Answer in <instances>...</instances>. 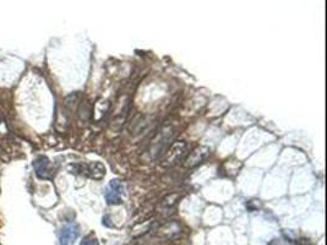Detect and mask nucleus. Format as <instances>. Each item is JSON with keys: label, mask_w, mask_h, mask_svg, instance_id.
<instances>
[{"label": "nucleus", "mask_w": 327, "mask_h": 245, "mask_svg": "<svg viewBox=\"0 0 327 245\" xmlns=\"http://www.w3.org/2000/svg\"><path fill=\"white\" fill-rule=\"evenodd\" d=\"M188 153V145L184 141H177L172 145L171 149L166 152L165 157L162 160L163 167H173L178 164L180 161L185 158Z\"/></svg>", "instance_id": "nucleus-1"}, {"label": "nucleus", "mask_w": 327, "mask_h": 245, "mask_svg": "<svg viewBox=\"0 0 327 245\" xmlns=\"http://www.w3.org/2000/svg\"><path fill=\"white\" fill-rule=\"evenodd\" d=\"M124 184L119 180H112L108 184L106 189V200L108 204L116 205L123 202V195H124Z\"/></svg>", "instance_id": "nucleus-2"}, {"label": "nucleus", "mask_w": 327, "mask_h": 245, "mask_svg": "<svg viewBox=\"0 0 327 245\" xmlns=\"http://www.w3.org/2000/svg\"><path fill=\"white\" fill-rule=\"evenodd\" d=\"M79 235V227L75 223L65 224L60 230L59 245H74Z\"/></svg>", "instance_id": "nucleus-3"}, {"label": "nucleus", "mask_w": 327, "mask_h": 245, "mask_svg": "<svg viewBox=\"0 0 327 245\" xmlns=\"http://www.w3.org/2000/svg\"><path fill=\"white\" fill-rule=\"evenodd\" d=\"M49 160L46 156H40L35 160L33 162V168H35L36 174H37L38 178L41 179H51L52 178V172L51 168H49Z\"/></svg>", "instance_id": "nucleus-4"}, {"label": "nucleus", "mask_w": 327, "mask_h": 245, "mask_svg": "<svg viewBox=\"0 0 327 245\" xmlns=\"http://www.w3.org/2000/svg\"><path fill=\"white\" fill-rule=\"evenodd\" d=\"M210 155L209 147H198L190 153L189 157L185 160V167H195L199 163L202 162L207 156Z\"/></svg>", "instance_id": "nucleus-5"}, {"label": "nucleus", "mask_w": 327, "mask_h": 245, "mask_svg": "<svg viewBox=\"0 0 327 245\" xmlns=\"http://www.w3.org/2000/svg\"><path fill=\"white\" fill-rule=\"evenodd\" d=\"M82 171H84V173L87 177L96 180L102 179L104 177V174H106V168H104L103 164L99 162H92L90 164H86V166H82Z\"/></svg>", "instance_id": "nucleus-6"}, {"label": "nucleus", "mask_w": 327, "mask_h": 245, "mask_svg": "<svg viewBox=\"0 0 327 245\" xmlns=\"http://www.w3.org/2000/svg\"><path fill=\"white\" fill-rule=\"evenodd\" d=\"M80 245H99V243H98V240H97L96 236L87 235V236H85L84 239H82Z\"/></svg>", "instance_id": "nucleus-7"}]
</instances>
